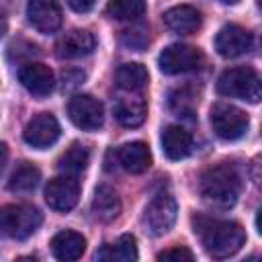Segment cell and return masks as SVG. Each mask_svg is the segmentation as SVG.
I'll list each match as a JSON object with an SVG mask.
<instances>
[{"label": "cell", "mask_w": 262, "mask_h": 262, "mask_svg": "<svg viewBox=\"0 0 262 262\" xmlns=\"http://www.w3.org/2000/svg\"><path fill=\"white\" fill-rule=\"evenodd\" d=\"M59 133L61 129H59L57 119L51 113H39L27 123L23 137L31 147L45 149L59 139Z\"/></svg>", "instance_id": "10"}, {"label": "cell", "mask_w": 262, "mask_h": 262, "mask_svg": "<svg viewBox=\"0 0 262 262\" xmlns=\"http://www.w3.org/2000/svg\"><path fill=\"white\" fill-rule=\"evenodd\" d=\"M41 221H43V217H41L39 209L31 207V205H4V207H0V231L6 237L27 239L39 229Z\"/></svg>", "instance_id": "4"}, {"label": "cell", "mask_w": 262, "mask_h": 262, "mask_svg": "<svg viewBox=\"0 0 262 262\" xmlns=\"http://www.w3.org/2000/svg\"><path fill=\"white\" fill-rule=\"evenodd\" d=\"M164 25L178 35H190L194 31H199L201 27V14L194 6L188 4H180L174 8H168L164 12Z\"/></svg>", "instance_id": "17"}, {"label": "cell", "mask_w": 262, "mask_h": 262, "mask_svg": "<svg viewBox=\"0 0 262 262\" xmlns=\"http://www.w3.org/2000/svg\"><path fill=\"white\" fill-rule=\"evenodd\" d=\"M158 260H172V262H192L194 254L184 246H174L158 254Z\"/></svg>", "instance_id": "27"}, {"label": "cell", "mask_w": 262, "mask_h": 262, "mask_svg": "<svg viewBox=\"0 0 262 262\" xmlns=\"http://www.w3.org/2000/svg\"><path fill=\"white\" fill-rule=\"evenodd\" d=\"M88 162H90V151H88L84 145L74 143L72 147H68V149L61 154V158H59V162H57V168H59L63 174L76 176V174H80V172L88 166Z\"/></svg>", "instance_id": "24"}, {"label": "cell", "mask_w": 262, "mask_h": 262, "mask_svg": "<svg viewBox=\"0 0 262 262\" xmlns=\"http://www.w3.org/2000/svg\"><path fill=\"white\" fill-rule=\"evenodd\" d=\"M194 106H196V96L190 88H176L172 94H170V108L180 117H190L194 113Z\"/></svg>", "instance_id": "26"}, {"label": "cell", "mask_w": 262, "mask_h": 262, "mask_svg": "<svg viewBox=\"0 0 262 262\" xmlns=\"http://www.w3.org/2000/svg\"><path fill=\"white\" fill-rule=\"evenodd\" d=\"M20 84L35 96H47L55 86V76L45 63L29 61L18 70Z\"/></svg>", "instance_id": "14"}, {"label": "cell", "mask_w": 262, "mask_h": 262, "mask_svg": "<svg viewBox=\"0 0 262 262\" xmlns=\"http://www.w3.org/2000/svg\"><path fill=\"white\" fill-rule=\"evenodd\" d=\"M41 180V172L35 164L31 162H20L14 172L10 174V180H8V188L14 190V192H29L33 190Z\"/></svg>", "instance_id": "22"}, {"label": "cell", "mask_w": 262, "mask_h": 262, "mask_svg": "<svg viewBox=\"0 0 262 262\" xmlns=\"http://www.w3.org/2000/svg\"><path fill=\"white\" fill-rule=\"evenodd\" d=\"M115 78H117V84H119L123 90H141V88L147 84V78H149V76H147V70H145L141 63L131 61V63L119 66Z\"/></svg>", "instance_id": "23"}, {"label": "cell", "mask_w": 262, "mask_h": 262, "mask_svg": "<svg viewBox=\"0 0 262 262\" xmlns=\"http://www.w3.org/2000/svg\"><path fill=\"white\" fill-rule=\"evenodd\" d=\"M6 31H8V18H6V12L0 8V39L6 35Z\"/></svg>", "instance_id": "31"}, {"label": "cell", "mask_w": 262, "mask_h": 262, "mask_svg": "<svg viewBox=\"0 0 262 262\" xmlns=\"http://www.w3.org/2000/svg\"><path fill=\"white\" fill-rule=\"evenodd\" d=\"M239 190H242V178L235 166L231 164H217L201 174L199 180L201 199L213 209L219 211L231 209L237 203Z\"/></svg>", "instance_id": "2"}, {"label": "cell", "mask_w": 262, "mask_h": 262, "mask_svg": "<svg viewBox=\"0 0 262 262\" xmlns=\"http://www.w3.org/2000/svg\"><path fill=\"white\" fill-rule=\"evenodd\" d=\"M117 158H119V164L131 174H141L151 164L149 147L143 141H129V143L121 145L117 151Z\"/></svg>", "instance_id": "18"}, {"label": "cell", "mask_w": 262, "mask_h": 262, "mask_svg": "<svg viewBox=\"0 0 262 262\" xmlns=\"http://www.w3.org/2000/svg\"><path fill=\"white\" fill-rule=\"evenodd\" d=\"M217 92L227 98H242L252 104H256L262 96L260 78L254 68L239 66L225 70L217 80Z\"/></svg>", "instance_id": "3"}, {"label": "cell", "mask_w": 262, "mask_h": 262, "mask_svg": "<svg viewBox=\"0 0 262 262\" xmlns=\"http://www.w3.org/2000/svg\"><path fill=\"white\" fill-rule=\"evenodd\" d=\"M145 12V0H108L106 14L117 20H137Z\"/></svg>", "instance_id": "25"}, {"label": "cell", "mask_w": 262, "mask_h": 262, "mask_svg": "<svg viewBox=\"0 0 262 262\" xmlns=\"http://www.w3.org/2000/svg\"><path fill=\"white\" fill-rule=\"evenodd\" d=\"M123 41H125L129 47H133V49L141 51V47L147 43V35L143 33V29H133V31H125Z\"/></svg>", "instance_id": "28"}, {"label": "cell", "mask_w": 262, "mask_h": 262, "mask_svg": "<svg viewBox=\"0 0 262 262\" xmlns=\"http://www.w3.org/2000/svg\"><path fill=\"white\" fill-rule=\"evenodd\" d=\"M49 246H51V252H53V256L57 260L72 262V260L82 258V254L86 250V237L82 233H78V231L61 229L51 237Z\"/></svg>", "instance_id": "15"}, {"label": "cell", "mask_w": 262, "mask_h": 262, "mask_svg": "<svg viewBox=\"0 0 262 262\" xmlns=\"http://www.w3.org/2000/svg\"><path fill=\"white\" fill-rule=\"evenodd\" d=\"M94 47H96V39L90 31L74 29L59 37V41L55 43V53L61 59H78V57L90 55Z\"/></svg>", "instance_id": "13"}, {"label": "cell", "mask_w": 262, "mask_h": 262, "mask_svg": "<svg viewBox=\"0 0 262 262\" xmlns=\"http://www.w3.org/2000/svg\"><path fill=\"white\" fill-rule=\"evenodd\" d=\"M66 2H68L70 8L76 10V12H88V10L96 4V0H66Z\"/></svg>", "instance_id": "29"}, {"label": "cell", "mask_w": 262, "mask_h": 262, "mask_svg": "<svg viewBox=\"0 0 262 262\" xmlns=\"http://www.w3.org/2000/svg\"><path fill=\"white\" fill-rule=\"evenodd\" d=\"M176 199L170 192H158L145 207L143 211V225L151 235H164L172 229L174 221H176Z\"/></svg>", "instance_id": "6"}, {"label": "cell", "mask_w": 262, "mask_h": 262, "mask_svg": "<svg viewBox=\"0 0 262 262\" xmlns=\"http://www.w3.org/2000/svg\"><path fill=\"white\" fill-rule=\"evenodd\" d=\"M194 233L199 235L205 252L211 258L223 260L242 250L246 244V229L235 221H223L213 219L205 215H196L192 219Z\"/></svg>", "instance_id": "1"}, {"label": "cell", "mask_w": 262, "mask_h": 262, "mask_svg": "<svg viewBox=\"0 0 262 262\" xmlns=\"http://www.w3.org/2000/svg\"><path fill=\"white\" fill-rule=\"evenodd\" d=\"M254 45V37L239 25H225L215 37V49L223 57H239L248 53Z\"/></svg>", "instance_id": "11"}, {"label": "cell", "mask_w": 262, "mask_h": 262, "mask_svg": "<svg viewBox=\"0 0 262 262\" xmlns=\"http://www.w3.org/2000/svg\"><path fill=\"white\" fill-rule=\"evenodd\" d=\"M219 2H223V4H237L239 0H219Z\"/></svg>", "instance_id": "32"}, {"label": "cell", "mask_w": 262, "mask_h": 262, "mask_svg": "<svg viewBox=\"0 0 262 262\" xmlns=\"http://www.w3.org/2000/svg\"><path fill=\"white\" fill-rule=\"evenodd\" d=\"M162 149L168 160H184L192 151V135L180 125H168L162 131Z\"/></svg>", "instance_id": "16"}, {"label": "cell", "mask_w": 262, "mask_h": 262, "mask_svg": "<svg viewBox=\"0 0 262 262\" xmlns=\"http://www.w3.org/2000/svg\"><path fill=\"white\" fill-rule=\"evenodd\" d=\"M147 106L139 98H121L115 104V117L123 127H139L145 121Z\"/></svg>", "instance_id": "20"}, {"label": "cell", "mask_w": 262, "mask_h": 262, "mask_svg": "<svg viewBox=\"0 0 262 262\" xmlns=\"http://www.w3.org/2000/svg\"><path fill=\"white\" fill-rule=\"evenodd\" d=\"M211 127H213V133L225 141H233V139H239L246 135L248 131V125H250V119L248 115L233 106V104H227V102H217L211 106Z\"/></svg>", "instance_id": "5"}, {"label": "cell", "mask_w": 262, "mask_h": 262, "mask_svg": "<svg viewBox=\"0 0 262 262\" xmlns=\"http://www.w3.org/2000/svg\"><path fill=\"white\" fill-rule=\"evenodd\" d=\"M80 199V184L74 176H55L45 186V201L53 211H72Z\"/></svg>", "instance_id": "9"}, {"label": "cell", "mask_w": 262, "mask_h": 262, "mask_svg": "<svg viewBox=\"0 0 262 262\" xmlns=\"http://www.w3.org/2000/svg\"><path fill=\"white\" fill-rule=\"evenodd\" d=\"M203 55L196 47L192 45H184V43H172L168 45L160 57H158V66L164 74L168 76H176V74H186V72H194L201 68Z\"/></svg>", "instance_id": "7"}, {"label": "cell", "mask_w": 262, "mask_h": 262, "mask_svg": "<svg viewBox=\"0 0 262 262\" xmlns=\"http://www.w3.org/2000/svg\"><path fill=\"white\" fill-rule=\"evenodd\" d=\"M29 23L39 33H55L61 27V8L57 0H29L27 4Z\"/></svg>", "instance_id": "12"}, {"label": "cell", "mask_w": 262, "mask_h": 262, "mask_svg": "<svg viewBox=\"0 0 262 262\" xmlns=\"http://www.w3.org/2000/svg\"><path fill=\"white\" fill-rule=\"evenodd\" d=\"M6 162H8V145L4 141H0V174L4 172Z\"/></svg>", "instance_id": "30"}, {"label": "cell", "mask_w": 262, "mask_h": 262, "mask_svg": "<svg viewBox=\"0 0 262 262\" xmlns=\"http://www.w3.org/2000/svg\"><path fill=\"white\" fill-rule=\"evenodd\" d=\"M98 260H119V262H131L137 260V242L131 233H125L119 237L115 246H104L100 252H96Z\"/></svg>", "instance_id": "21"}, {"label": "cell", "mask_w": 262, "mask_h": 262, "mask_svg": "<svg viewBox=\"0 0 262 262\" xmlns=\"http://www.w3.org/2000/svg\"><path fill=\"white\" fill-rule=\"evenodd\" d=\"M68 117L70 121L84 129V131H96L104 123V111L98 98L92 94H76L68 102Z\"/></svg>", "instance_id": "8"}, {"label": "cell", "mask_w": 262, "mask_h": 262, "mask_svg": "<svg viewBox=\"0 0 262 262\" xmlns=\"http://www.w3.org/2000/svg\"><path fill=\"white\" fill-rule=\"evenodd\" d=\"M123 205H121V199L119 194L115 192V188L102 184L96 188L94 192V199H92V213L96 219L100 221H113L119 217Z\"/></svg>", "instance_id": "19"}]
</instances>
